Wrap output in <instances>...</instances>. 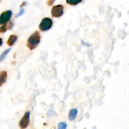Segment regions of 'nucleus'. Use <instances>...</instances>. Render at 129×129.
<instances>
[{
  "label": "nucleus",
  "instance_id": "1",
  "mask_svg": "<svg viewBox=\"0 0 129 129\" xmlns=\"http://www.w3.org/2000/svg\"><path fill=\"white\" fill-rule=\"evenodd\" d=\"M40 34L39 31H35L28 39L26 46L30 50H34L40 44Z\"/></svg>",
  "mask_w": 129,
  "mask_h": 129
},
{
  "label": "nucleus",
  "instance_id": "2",
  "mask_svg": "<svg viewBox=\"0 0 129 129\" xmlns=\"http://www.w3.org/2000/svg\"><path fill=\"white\" fill-rule=\"evenodd\" d=\"M53 24L52 20L49 18H45L43 19L39 25V29L42 31H45L49 30L52 27Z\"/></svg>",
  "mask_w": 129,
  "mask_h": 129
},
{
  "label": "nucleus",
  "instance_id": "3",
  "mask_svg": "<svg viewBox=\"0 0 129 129\" xmlns=\"http://www.w3.org/2000/svg\"><path fill=\"white\" fill-rule=\"evenodd\" d=\"M64 13V6L61 5L53 6L51 10L52 16L55 18H59Z\"/></svg>",
  "mask_w": 129,
  "mask_h": 129
},
{
  "label": "nucleus",
  "instance_id": "4",
  "mask_svg": "<svg viewBox=\"0 0 129 129\" xmlns=\"http://www.w3.org/2000/svg\"><path fill=\"white\" fill-rule=\"evenodd\" d=\"M30 112H26L24 114L23 117L21 119V120L19 122V127L21 129L26 128L28 126L30 123Z\"/></svg>",
  "mask_w": 129,
  "mask_h": 129
},
{
  "label": "nucleus",
  "instance_id": "5",
  "mask_svg": "<svg viewBox=\"0 0 129 129\" xmlns=\"http://www.w3.org/2000/svg\"><path fill=\"white\" fill-rule=\"evenodd\" d=\"M12 16V11L11 10H7L1 13L0 15V25H3L10 21Z\"/></svg>",
  "mask_w": 129,
  "mask_h": 129
},
{
  "label": "nucleus",
  "instance_id": "6",
  "mask_svg": "<svg viewBox=\"0 0 129 129\" xmlns=\"http://www.w3.org/2000/svg\"><path fill=\"white\" fill-rule=\"evenodd\" d=\"M14 26V24L11 21H9V22L6 23L5 24L1 25L0 26V33L1 34H4L8 30H11Z\"/></svg>",
  "mask_w": 129,
  "mask_h": 129
},
{
  "label": "nucleus",
  "instance_id": "7",
  "mask_svg": "<svg viewBox=\"0 0 129 129\" xmlns=\"http://www.w3.org/2000/svg\"><path fill=\"white\" fill-rule=\"evenodd\" d=\"M78 110L76 108H73L71 109L69 112V115H68V118L70 121H73L76 118L77 115H78Z\"/></svg>",
  "mask_w": 129,
  "mask_h": 129
},
{
  "label": "nucleus",
  "instance_id": "8",
  "mask_svg": "<svg viewBox=\"0 0 129 129\" xmlns=\"http://www.w3.org/2000/svg\"><path fill=\"white\" fill-rule=\"evenodd\" d=\"M7 80V73L6 71L0 72V86H2Z\"/></svg>",
  "mask_w": 129,
  "mask_h": 129
},
{
  "label": "nucleus",
  "instance_id": "9",
  "mask_svg": "<svg viewBox=\"0 0 129 129\" xmlns=\"http://www.w3.org/2000/svg\"><path fill=\"white\" fill-rule=\"evenodd\" d=\"M18 40V36L16 35H10V37H9L8 40L7 41V45L8 46H12L14 45L15 42L17 41Z\"/></svg>",
  "mask_w": 129,
  "mask_h": 129
},
{
  "label": "nucleus",
  "instance_id": "10",
  "mask_svg": "<svg viewBox=\"0 0 129 129\" xmlns=\"http://www.w3.org/2000/svg\"><path fill=\"white\" fill-rule=\"evenodd\" d=\"M11 50V49H6V50H5V51H4L2 54H1V55H0V62H1L2 60H3L4 59L6 58V57L7 56V55L9 54V52H10V50Z\"/></svg>",
  "mask_w": 129,
  "mask_h": 129
},
{
  "label": "nucleus",
  "instance_id": "11",
  "mask_svg": "<svg viewBox=\"0 0 129 129\" xmlns=\"http://www.w3.org/2000/svg\"><path fill=\"white\" fill-rule=\"evenodd\" d=\"M82 1V0H66V3L69 5H72V6H74V5H77L79 3H80Z\"/></svg>",
  "mask_w": 129,
  "mask_h": 129
},
{
  "label": "nucleus",
  "instance_id": "12",
  "mask_svg": "<svg viewBox=\"0 0 129 129\" xmlns=\"http://www.w3.org/2000/svg\"><path fill=\"white\" fill-rule=\"evenodd\" d=\"M67 125L64 122H60L58 124V128L59 129H65L66 128Z\"/></svg>",
  "mask_w": 129,
  "mask_h": 129
},
{
  "label": "nucleus",
  "instance_id": "13",
  "mask_svg": "<svg viewBox=\"0 0 129 129\" xmlns=\"http://www.w3.org/2000/svg\"><path fill=\"white\" fill-rule=\"evenodd\" d=\"M55 0H47V6H51V5H53V3H54Z\"/></svg>",
  "mask_w": 129,
  "mask_h": 129
},
{
  "label": "nucleus",
  "instance_id": "14",
  "mask_svg": "<svg viewBox=\"0 0 129 129\" xmlns=\"http://www.w3.org/2000/svg\"><path fill=\"white\" fill-rule=\"evenodd\" d=\"M24 11H25V10H24V9H21V11H20V12H19V13H18V14H17V15H16V18L18 17V16H21V15H22L24 13Z\"/></svg>",
  "mask_w": 129,
  "mask_h": 129
},
{
  "label": "nucleus",
  "instance_id": "15",
  "mask_svg": "<svg viewBox=\"0 0 129 129\" xmlns=\"http://www.w3.org/2000/svg\"><path fill=\"white\" fill-rule=\"evenodd\" d=\"M81 42L83 43V45H85V46H86V47H89V46H91V45H89V44H87V43H86V42H84V41H83V40H81Z\"/></svg>",
  "mask_w": 129,
  "mask_h": 129
},
{
  "label": "nucleus",
  "instance_id": "16",
  "mask_svg": "<svg viewBox=\"0 0 129 129\" xmlns=\"http://www.w3.org/2000/svg\"><path fill=\"white\" fill-rule=\"evenodd\" d=\"M2 44H3V40H2V39H1V38H0V46H1V45H2Z\"/></svg>",
  "mask_w": 129,
  "mask_h": 129
},
{
  "label": "nucleus",
  "instance_id": "17",
  "mask_svg": "<svg viewBox=\"0 0 129 129\" xmlns=\"http://www.w3.org/2000/svg\"><path fill=\"white\" fill-rule=\"evenodd\" d=\"M1 1H2V0H0V2H1Z\"/></svg>",
  "mask_w": 129,
  "mask_h": 129
}]
</instances>
